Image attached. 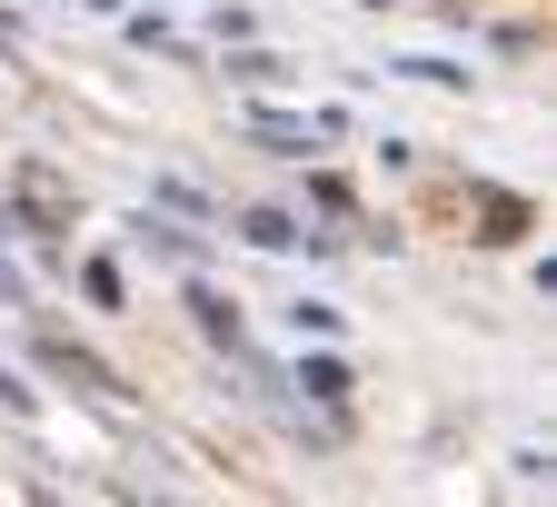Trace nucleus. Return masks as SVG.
<instances>
[{
  "label": "nucleus",
  "instance_id": "f257e3e1",
  "mask_svg": "<svg viewBox=\"0 0 557 507\" xmlns=\"http://www.w3.org/2000/svg\"><path fill=\"white\" fill-rule=\"evenodd\" d=\"M40 358H50V369H60V379H81V388H100V398H120V379L100 369V358H90V348H70V338H50Z\"/></svg>",
  "mask_w": 557,
  "mask_h": 507
},
{
  "label": "nucleus",
  "instance_id": "f03ea898",
  "mask_svg": "<svg viewBox=\"0 0 557 507\" xmlns=\"http://www.w3.org/2000/svg\"><path fill=\"white\" fill-rule=\"evenodd\" d=\"M478 220H487L478 239H518V230H528V199H508V189H478Z\"/></svg>",
  "mask_w": 557,
  "mask_h": 507
},
{
  "label": "nucleus",
  "instance_id": "7ed1b4c3",
  "mask_svg": "<svg viewBox=\"0 0 557 507\" xmlns=\"http://www.w3.org/2000/svg\"><path fill=\"white\" fill-rule=\"evenodd\" d=\"M21 199H30V220H50V230H70V189H60L50 170H30V180H21Z\"/></svg>",
  "mask_w": 557,
  "mask_h": 507
},
{
  "label": "nucleus",
  "instance_id": "20e7f679",
  "mask_svg": "<svg viewBox=\"0 0 557 507\" xmlns=\"http://www.w3.org/2000/svg\"><path fill=\"white\" fill-rule=\"evenodd\" d=\"M189 309H199V329L220 338V348H239V309L220 299V288H189Z\"/></svg>",
  "mask_w": 557,
  "mask_h": 507
},
{
  "label": "nucleus",
  "instance_id": "39448f33",
  "mask_svg": "<svg viewBox=\"0 0 557 507\" xmlns=\"http://www.w3.org/2000/svg\"><path fill=\"white\" fill-rule=\"evenodd\" d=\"M230 81H239V90H278V81H289V60H269V50H239V60H230Z\"/></svg>",
  "mask_w": 557,
  "mask_h": 507
},
{
  "label": "nucleus",
  "instance_id": "423d86ee",
  "mask_svg": "<svg viewBox=\"0 0 557 507\" xmlns=\"http://www.w3.org/2000/svg\"><path fill=\"white\" fill-rule=\"evenodd\" d=\"M299 388H309L319 408H338V398H348V369H338V358H309V369H299Z\"/></svg>",
  "mask_w": 557,
  "mask_h": 507
},
{
  "label": "nucleus",
  "instance_id": "0eeeda50",
  "mask_svg": "<svg viewBox=\"0 0 557 507\" xmlns=\"http://www.w3.org/2000/svg\"><path fill=\"white\" fill-rule=\"evenodd\" d=\"M259 249H299V220H278V209H249V220H239Z\"/></svg>",
  "mask_w": 557,
  "mask_h": 507
}]
</instances>
